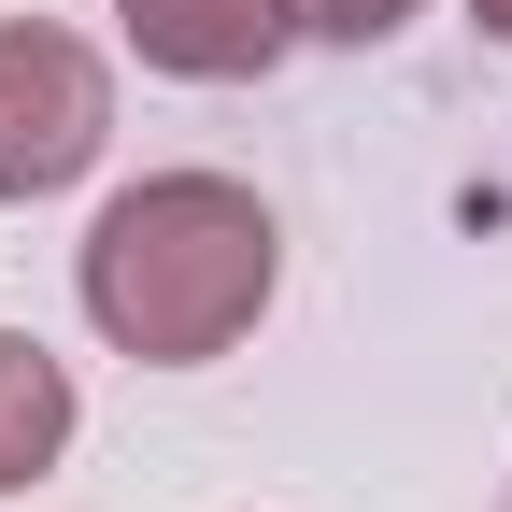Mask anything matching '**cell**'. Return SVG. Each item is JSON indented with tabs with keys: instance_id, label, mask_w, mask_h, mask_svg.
Masks as SVG:
<instances>
[{
	"instance_id": "6da1fadb",
	"label": "cell",
	"mask_w": 512,
	"mask_h": 512,
	"mask_svg": "<svg viewBox=\"0 0 512 512\" xmlns=\"http://www.w3.org/2000/svg\"><path fill=\"white\" fill-rule=\"evenodd\" d=\"M271 271H285V228H271L256 185L143 171L86 228V328L114 356H143V370H200V356H228L271 313Z\"/></svg>"
},
{
	"instance_id": "7a4b0ae2",
	"label": "cell",
	"mask_w": 512,
	"mask_h": 512,
	"mask_svg": "<svg viewBox=\"0 0 512 512\" xmlns=\"http://www.w3.org/2000/svg\"><path fill=\"white\" fill-rule=\"evenodd\" d=\"M114 143V72L43 29V15H0V200H57V185H86Z\"/></svg>"
},
{
	"instance_id": "3957f363",
	"label": "cell",
	"mask_w": 512,
	"mask_h": 512,
	"mask_svg": "<svg viewBox=\"0 0 512 512\" xmlns=\"http://www.w3.org/2000/svg\"><path fill=\"white\" fill-rule=\"evenodd\" d=\"M114 15L185 86H242V72H271V57L299 43V0H114Z\"/></svg>"
},
{
	"instance_id": "277c9868",
	"label": "cell",
	"mask_w": 512,
	"mask_h": 512,
	"mask_svg": "<svg viewBox=\"0 0 512 512\" xmlns=\"http://www.w3.org/2000/svg\"><path fill=\"white\" fill-rule=\"evenodd\" d=\"M57 456H72V370H57L29 328H0V498L43 484Z\"/></svg>"
},
{
	"instance_id": "5b68a950",
	"label": "cell",
	"mask_w": 512,
	"mask_h": 512,
	"mask_svg": "<svg viewBox=\"0 0 512 512\" xmlns=\"http://www.w3.org/2000/svg\"><path fill=\"white\" fill-rule=\"evenodd\" d=\"M399 15H413V0H299V29H313V43H384Z\"/></svg>"
},
{
	"instance_id": "8992f818",
	"label": "cell",
	"mask_w": 512,
	"mask_h": 512,
	"mask_svg": "<svg viewBox=\"0 0 512 512\" xmlns=\"http://www.w3.org/2000/svg\"><path fill=\"white\" fill-rule=\"evenodd\" d=\"M470 15H484V29H498V43H512V0H470Z\"/></svg>"
}]
</instances>
